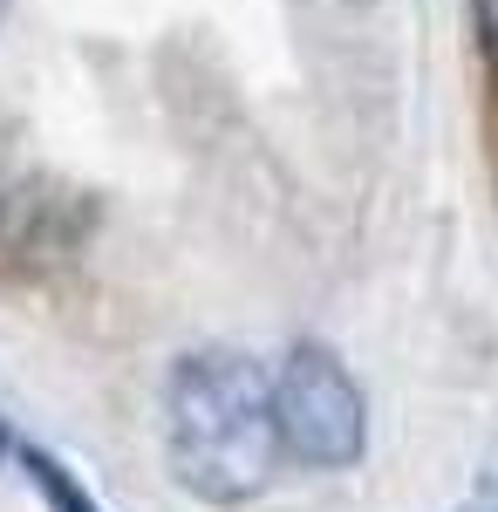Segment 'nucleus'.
Masks as SVG:
<instances>
[{
	"instance_id": "f257e3e1",
	"label": "nucleus",
	"mask_w": 498,
	"mask_h": 512,
	"mask_svg": "<svg viewBox=\"0 0 498 512\" xmlns=\"http://www.w3.org/2000/svg\"><path fill=\"white\" fill-rule=\"evenodd\" d=\"M164 444L178 485L205 506H246L280 465L273 383L239 349H192L164 390Z\"/></svg>"
},
{
	"instance_id": "f03ea898",
	"label": "nucleus",
	"mask_w": 498,
	"mask_h": 512,
	"mask_svg": "<svg viewBox=\"0 0 498 512\" xmlns=\"http://www.w3.org/2000/svg\"><path fill=\"white\" fill-rule=\"evenodd\" d=\"M273 424H280V451H294L314 472H342V465L362 458V444H369L362 390H355V376L321 342H301V349L280 362Z\"/></svg>"
},
{
	"instance_id": "7ed1b4c3",
	"label": "nucleus",
	"mask_w": 498,
	"mask_h": 512,
	"mask_svg": "<svg viewBox=\"0 0 498 512\" xmlns=\"http://www.w3.org/2000/svg\"><path fill=\"white\" fill-rule=\"evenodd\" d=\"M14 465H21V478L35 485L41 499H48V512H96V499H89V492H82V485L62 472L48 451H35V444H14Z\"/></svg>"
},
{
	"instance_id": "20e7f679",
	"label": "nucleus",
	"mask_w": 498,
	"mask_h": 512,
	"mask_svg": "<svg viewBox=\"0 0 498 512\" xmlns=\"http://www.w3.org/2000/svg\"><path fill=\"white\" fill-rule=\"evenodd\" d=\"M471 21H478V48H485V62L498 69V0H471Z\"/></svg>"
},
{
	"instance_id": "39448f33",
	"label": "nucleus",
	"mask_w": 498,
	"mask_h": 512,
	"mask_svg": "<svg viewBox=\"0 0 498 512\" xmlns=\"http://www.w3.org/2000/svg\"><path fill=\"white\" fill-rule=\"evenodd\" d=\"M14 444H21V437L7 431V417H0V465H14Z\"/></svg>"
},
{
	"instance_id": "423d86ee",
	"label": "nucleus",
	"mask_w": 498,
	"mask_h": 512,
	"mask_svg": "<svg viewBox=\"0 0 498 512\" xmlns=\"http://www.w3.org/2000/svg\"><path fill=\"white\" fill-rule=\"evenodd\" d=\"M464 512H498V492H485V499H471Z\"/></svg>"
},
{
	"instance_id": "0eeeda50",
	"label": "nucleus",
	"mask_w": 498,
	"mask_h": 512,
	"mask_svg": "<svg viewBox=\"0 0 498 512\" xmlns=\"http://www.w3.org/2000/svg\"><path fill=\"white\" fill-rule=\"evenodd\" d=\"M0 212H7V192H0Z\"/></svg>"
},
{
	"instance_id": "6e6552de",
	"label": "nucleus",
	"mask_w": 498,
	"mask_h": 512,
	"mask_svg": "<svg viewBox=\"0 0 498 512\" xmlns=\"http://www.w3.org/2000/svg\"><path fill=\"white\" fill-rule=\"evenodd\" d=\"M0 14H7V0H0Z\"/></svg>"
}]
</instances>
